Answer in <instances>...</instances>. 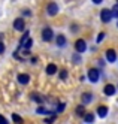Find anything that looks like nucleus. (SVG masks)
<instances>
[{
	"label": "nucleus",
	"instance_id": "f257e3e1",
	"mask_svg": "<svg viewBox=\"0 0 118 124\" xmlns=\"http://www.w3.org/2000/svg\"><path fill=\"white\" fill-rule=\"evenodd\" d=\"M99 78H100V75H99V69H96V67L88 69V79H90V82L96 84L99 81Z\"/></svg>",
	"mask_w": 118,
	"mask_h": 124
},
{
	"label": "nucleus",
	"instance_id": "f03ea898",
	"mask_svg": "<svg viewBox=\"0 0 118 124\" xmlns=\"http://www.w3.org/2000/svg\"><path fill=\"white\" fill-rule=\"evenodd\" d=\"M75 49H76L78 54H81V52H85V51H87V42H85L84 39H78V40L75 42Z\"/></svg>",
	"mask_w": 118,
	"mask_h": 124
},
{
	"label": "nucleus",
	"instance_id": "7ed1b4c3",
	"mask_svg": "<svg viewBox=\"0 0 118 124\" xmlns=\"http://www.w3.org/2000/svg\"><path fill=\"white\" fill-rule=\"evenodd\" d=\"M52 38H54V31H52V29L45 27V29L42 30V39H43L45 42H51Z\"/></svg>",
	"mask_w": 118,
	"mask_h": 124
},
{
	"label": "nucleus",
	"instance_id": "20e7f679",
	"mask_svg": "<svg viewBox=\"0 0 118 124\" xmlns=\"http://www.w3.org/2000/svg\"><path fill=\"white\" fill-rule=\"evenodd\" d=\"M100 18H102V21H103L105 24H108V23L112 20V11H111V9H102Z\"/></svg>",
	"mask_w": 118,
	"mask_h": 124
},
{
	"label": "nucleus",
	"instance_id": "39448f33",
	"mask_svg": "<svg viewBox=\"0 0 118 124\" xmlns=\"http://www.w3.org/2000/svg\"><path fill=\"white\" fill-rule=\"evenodd\" d=\"M47 14H48L49 16L57 15V14H58V5H57V3H54V2L48 3V6H47Z\"/></svg>",
	"mask_w": 118,
	"mask_h": 124
},
{
	"label": "nucleus",
	"instance_id": "423d86ee",
	"mask_svg": "<svg viewBox=\"0 0 118 124\" xmlns=\"http://www.w3.org/2000/svg\"><path fill=\"white\" fill-rule=\"evenodd\" d=\"M24 27H25V21H24L23 18H16V20L14 21V29H15V30L23 31V30H24Z\"/></svg>",
	"mask_w": 118,
	"mask_h": 124
},
{
	"label": "nucleus",
	"instance_id": "0eeeda50",
	"mask_svg": "<svg viewBox=\"0 0 118 124\" xmlns=\"http://www.w3.org/2000/svg\"><path fill=\"white\" fill-rule=\"evenodd\" d=\"M105 57H106V60L109 61V63H114V61L117 60V52L114 49H108L105 52Z\"/></svg>",
	"mask_w": 118,
	"mask_h": 124
},
{
	"label": "nucleus",
	"instance_id": "6e6552de",
	"mask_svg": "<svg viewBox=\"0 0 118 124\" xmlns=\"http://www.w3.org/2000/svg\"><path fill=\"white\" fill-rule=\"evenodd\" d=\"M93 100V93H84L82 96H81V102H82V105H90Z\"/></svg>",
	"mask_w": 118,
	"mask_h": 124
},
{
	"label": "nucleus",
	"instance_id": "1a4fd4ad",
	"mask_svg": "<svg viewBox=\"0 0 118 124\" xmlns=\"http://www.w3.org/2000/svg\"><path fill=\"white\" fill-rule=\"evenodd\" d=\"M103 91H105L106 96H114L115 91H117V88H115V85H112V84H106L105 88H103Z\"/></svg>",
	"mask_w": 118,
	"mask_h": 124
},
{
	"label": "nucleus",
	"instance_id": "9d476101",
	"mask_svg": "<svg viewBox=\"0 0 118 124\" xmlns=\"http://www.w3.org/2000/svg\"><path fill=\"white\" fill-rule=\"evenodd\" d=\"M16 79H18V82H20V84L25 85V84H29V81H30V76L27 75V73H20V75L16 76Z\"/></svg>",
	"mask_w": 118,
	"mask_h": 124
},
{
	"label": "nucleus",
	"instance_id": "9b49d317",
	"mask_svg": "<svg viewBox=\"0 0 118 124\" xmlns=\"http://www.w3.org/2000/svg\"><path fill=\"white\" fill-rule=\"evenodd\" d=\"M97 115L100 118H105L108 115V108H106V106H99V108H97Z\"/></svg>",
	"mask_w": 118,
	"mask_h": 124
},
{
	"label": "nucleus",
	"instance_id": "f8f14e48",
	"mask_svg": "<svg viewBox=\"0 0 118 124\" xmlns=\"http://www.w3.org/2000/svg\"><path fill=\"white\" fill-rule=\"evenodd\" d=\"M55 72H57V66L54 64V63H51V64L47 66V73H48V75H54Z\"/></svg>",
	"mask_w": 118,
	"mask_h": 124
},
{
	"label": "nucleus",
	"instance_id": "ddd939ff",
	"mask_svg": "<svg viewBox=\"0 0 118 124\" xmlns=\"http://www.w3.org/2000/svg\"><path fill=\"white\" fill-rule=\"evenodd\" d=\"M55 40H57V45H58V46H64V45H66V38L63 36V34H58Z\"/></svg>",
	"mask_w": 118,
	"mask_h": 124
},
{
	"label": "nucleus",
	"instance_id": "4468645a",
	"mask_svg": "<svg viewBox=\"0 0 118 124\" xmlns=\"http://www.w3.org/2000/svg\"><path fill=\"white\" fill-rule=\"evenodd\" d=\"M84 121L88 123V124H93V123H94V115H93V114H90V112L85 114V115H84Z\"/></svg>",
	"mask_w": 118,
	"mask_h": 124
},
{
	"label": "nucleus",
	"instance_id": "2eb2a0df",
	"mask_svg": "<svg viewBox=\"0 0 118 124\" xmlns=\"http://www.w3.org/2000/svg\"><path fill=\"white\" fill-rule=\"evenodd\" d=\"M31 99H33L36 103H39V105H42V103H43V99H42L39 94H36V93H31Z\"/></svg>",
	"mask_w": 118,
	"mask_h": 124
},
{
	"label": "nucleus",
	"instance_id": "dca6fc26",
	"mask_svg": "<svg viewBox=\"0 0 118 124\" xmlns=\"http://www.w3.org/2000/svg\"><path fill=\"white\" fill-rule=\"evenodd\" d=\"M12 121H14L15 124H23V123H24V121H23V118H21L18 114H12Z\"/></svg>",
	"mask_w": 118,
	"mask_h": 124
},
{
	"label": "nucleus",
	"instance_id": "f3484780",
	"mask_svg": "<svg viewBox=\"0 0 118 124\" xmlns=\"http://www.w3.org/2000/svg\"><path fill=\"white\" fill-rule=\"evenodd\" d=\"M29 36H30V33H29V31H25V34H23V38H21V40H20V46H23V45H24V43H25L27 40H29V39H30Z\"/></svg>",
	"mask_w": 118,
	"mask_h": 124
},
{
	"label": "nucleus",
	"instance_id": "a211bd4d",
	"mask_svg": "<svg viewBox=\"0 0 118 124\" xmlns=\"http://www.w3.org/2000/svg\"><path fill=\"white\" fill-rule=\"evenodd\" d=\"M84 109H85V105H79L78 108H76V114H78V115H82V117H84V115H85Z\"/></svg>",
	"mask_w": 118,
	"mask_h": 124
},
{
	"label": "nucleus",
	"instance_id": "6ab92c4d",
	"mask_svg": "<svg viewBox=\"0 0 118 124\" xmlns=\"http://www.w3.org/2000/svg\"><path fill=\"white\" fill-rule=\"evenodd\" d=\"M31 45H33V40H31V39H29V40H27V42H25V43H24V45H23V46H21V48H24V49H25V51H29V49H30V48H31Z\"/></svg>",
	"mask_w": 118,
	"mask_h": 124
},
{
	"label": "nucleus",
	"instance_id": "aec40b11",
	"mask_svg": "<svg viewBox=\"0 0 118 124\" xmlns=\"http://www.w3.org/2000/svg\"><path fill=\"white\" fill-rule=\"evenodd\" d=\"M36 112H38V114H49V111H48V109H45L43 106H39V108L36 109Z\"/></svg>",
	"mask_w": 118,
	"mask_h": 124
},
{
	"label": "nucleus",
	"instance_id": "412c9836",
	"mask_svg": "<svg viewBox=\"0 0 118 124\" xmlns=\"http://www.w3.org/2000/svg\"><path fill=\"white\" fill-rule=\"evenodd\" d=\"M105 34H106L105 31H102V33H99V36H97V39H96V42H97V43H100V42H102V40L105 39Z\"/></svg>",
	"mask_w": 118,
	"mask_h": 124
},
{
	"label": "nucleus",
	"instance_id": "4be33fe9",
	"mask_svg": "<svg viewBox=\"0 0 118 124\" xmlns=\"http://www.w3.org/2000/svg\"><path fill=\"white\" fill-rule=\"evenodd\" d=\"M67 78V70L66 69H61V72H60V79H66Z\"/></svg>",
	"mask_w": 118,
	"mask_h": 124
},
{
	"label": "nucleus",
	"instance_id": "5701e85b",
	"mask_svg": "<svg viewBox=\"0 0 118 124\" xmlns=\"http://www.w3.org/2000/svg\"><path fill=\"white\" fill-rule=\"evenodd\" d=\"M112 16L118 18V5H115V6L112 8Z\"/></svg>",
	"mask_w": 118,
	"mask_h": 124
},
{
	"label": "nucleus",
	"instance_id": "b1692460",
	"mask_svg": "<svg viewBox=\"0 0 118 124\" xmlns=\"http://www.w3.org/2000/svg\"><path fill=\"white\" fill-rule=\"evenodd\" d=\"M64 108H66V105H64V103H60V105L57 106V112H63V111H64Z\"/></svg>",
	"mask_w": 118,
	"mask_h": 124
},
{
	"label": "nucleus",
	"instance_id": "393cba45",
	"mask_svg": "<svg viewBox=\"0 0 118 124\" xmlns=\"http://www.w3.org/2000/svg\"><path fill=\"white\" fill-rule=\"evenodd\" d=\"M73 61H75V63H81V57H79V54H75V55H73Z\"/></svg>",
	"mask_w": 118,
	"mask_h": 124
},
{
	"label": "nucleus",
	"instance_id": "a878e982",
	"mask_svg": "<svg viewBox=\"0 0 118 124\" xmlns=\"http://www.w3.org/2000/svg\"><path fill=\"white\" fill-rule=\"evenodd\" d=\"M0 124H9V123H8V120L3 117V115H0Z\"/></svg>",
	"mask_w": 118,
	"mask_h": 124
},
{
	"label": "nucleus",
	"instance_id": "bb28decb",
	"mask_svg": "<svg viewBox=\"0 0 118 124\" xmlns=\"http://www.w3.org/2000/svg\"><path fill=\"white\" fill-rule=\"evenodd\" d=\"M55 120V117H52V118H47L45 120V124H52V121Z\"/></svg>",
	"mask_w": 118,
	"mask_h": 124
},
{
	"label": "nucleus",
	"instance_id": "cd10ccee",
	"mask_svg": "<svg viewBox=\"0 0 118 124\" xmlns=\"http://www.w3.org/2000/svg\"><path fill=\"white\" fill-rule=\"evenodd\" d=\"M5 52V45H3V42H0V54H3Z\"/></svg>",
	"mask_w": 118,
	"mask_h": 124
},
{
	"label": "nucleus",
	"instance_id": "c85d7f7f",
	"mask_svg": "<svg viewBox=\"0 0 118 124\" xmlns=\"http://www.w3.org/2000/svg\"><path fill=\"white\" fill-rule=\"evenodd\" d=\"M23 15H27V16H30L31 14H30V11H25V9H24V11H23Z\"/></svg>",
	"mask_w": 118,
	"mask_h": 124
},
{
	"label": "nucleus",
	"instance_id": "c756f323",
	"mask_svg": "<svg viewBox=\"0 0 118 124\" xmlns=\"http://www.w3.org/2000/svg\"><path fill=\"white\" fill-rule=\"evenodd\" d=\"M103 0H93V3H96V5H99V3H102Z\"/></svg>",
	"mask_w": 118,
	"mask_h": 124
},
{
	"label": "nucleus",
	"instance_id": "7c9ffc66",
	"mask_svg": "<svg viewBox=\"0 0 118 124\" xmlns=\"http://www.w3.org/2000/svg\"><path fill=\"white\" fill-rule=\"evenodd\" d=\"M117 5H118V0H117Z\"/></svg>",
	"mask_w": 118,
	"mask_h": 124
},
{
	"label": "nucleus",
	"instance_id": "2f4dec72",
	"mask_svg": "<svg viewBox=\"0 0 118 124\" xmlns=\"http://www.w3.org/2000/svg\"><path fill=\"white\" fill-rule=\"evenodd\" d=\"M117 25H118V24H117Z\"/></svg>",
	"mask_w": 118,
	"mask_h": 124
}]
</instances>
